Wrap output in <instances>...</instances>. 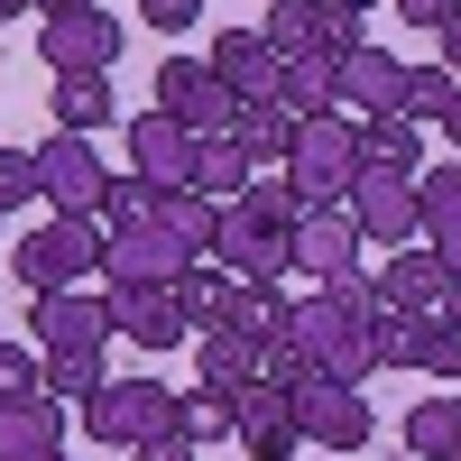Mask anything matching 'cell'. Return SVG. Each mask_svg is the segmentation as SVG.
<instances>
[{
	"instance_id": "6da1fadb",
	"label": "cell",
	"mask_w": 461,
	"mask_h": 461,
	"mask_svg": "<svg viewBox=\"0 0 461 461\" xmlns=\"http://www.w3.org/2000/svg\"><path fill=\"white\" fill-rule=\"evenodd\" d=\"M304 351H314L323 378H378V286L369 277H341V286H314L295 304V323H286Z\"/></svg>"
},
{
	"instance_id": "7a4b0ae2",
	"label": "cell",
	"mask_w": 461,
	"mask_h": 461,
	"mask_svg": "<svg viewBox=\"0 0 461 461\" xmlns=\"http://www.w3.org/2000/svg\"><path fill=\"white\" fill-rule=\"evenodd\" d=\"M102 240H111L102 221H74V212H56V221L19 230V249H10V277H19L28 295H65V286H84L93 267H102Z\"/></svg>"
},
{
	"instance_id": "3957f363",
	"label": "cell",
	"mask_w": 461,
	"mask_h": 461,
	"mask_svg": "<svg viewBox=\"0 0 461 461\" xmlns=\"http://www.w3.org/2000/svg\"><path fill=\"white\" fill-rule=\"evenodd\" d=\"M286 185L304 203H351V185H360V121H341V111L304 121L295 148H286Z\"/></svg>"
},
{
	"instance_id": "277c9868",
	"label": "cell",
	"mask_w": 461,
	"mask_h": 461,
	"mask_svg": "<svg viewBox=\"0 0 461 461\" xmlns=\"http://www.w3.org/2000/svg\"><path fill=\"white\" fill-rule=\"evenodd\" d=\"M84 434L111 443V452L158 443V434H176V388H158V378H111V388L84 397Z\"/></svg>"
},
{
	"instance_id": "5b68a950",
	"label": "cell",
	"mask_w": 461,
	"mask_h": 461,
	"mask_svg": "<svg viewBox=\"0 0 461 461\" xmlns=\"http://www.w3.org/2000/svg\"><path fill=\"white\" fill-rule=\"evenodd\" d=\"M158 111L185 121L194 139H230V130H240V93H230L203 56H167L158 65Z\"/></svg>"
},
{
	"instance_id": "8992f818",
	"label": "cell",
	"mask_w": 461,
	"mask_h": 461,
	"mask_svg": "<svg viewBox=\"0 0 461 461\" xmlns=\"http://www.w3.org/2000/svg\"><path fill=\"white\" fill-rule=\"evenodd\" d=\"M295 397V425H304V443L314 452H360L369 434H378V415H369V397L351 388V378H304V388H286Z\"/></svg>"
},
{
	"instance_id": "52a82bcc",
	"label": "cell",
	"mask_w": 461,
	"mask_h": 461,
	"mask_svg": "<svg viewBox=\"0 0 461 461\" xmlns=\"http://www.w3.org/2000/svg\"><path fill=\"white\" fill-rule=\"evenodd\" d=\"M360 221V240H388V249H425V203H415V176H388V167H369L360 158V185H351V203H341Z\"/></svg>"
},
{
	"instance_id": "ba28073f",
	"label": "cell",
	"mask_w": 461,
	"mask_h": 461,
	"mask_svg": "<svg viewBox=\"0 0 461 461\" xmlns=\"http://www.w3.org/2000/svg\"><path fill=\"white\" fill-rule=\"evenodd\" d=\"M185 267H203V258L185 249V240H176V230H167L158 212H148V221H130V230H111V240H102V277H111V286H176Z\"/></svg>"
},
{
	"instance_id": "9c48e42d",
	"label": "cell",
	"mask_w": 461,
	"mask_h": 461,
	"mask_svg": "<svg viewBox=\"0 0 461 461\" xmlns=\"http://www.w3.org/2000/svg\"><path fill=\"white\" fill-rule=\"evenodd\" d=\"M212 267H230V277L267 286V277H286V267H295V230L258 221L249 203H221V230H212Z\"/></svg>"
},
{
	"instance_id": "30bf717a",
	"label": "cell",
	"mask_w": 461,
	"mask_h": 461,
	"mask_svg": "<svg viewBox=\"0 0 461 461\" xmlns=\"http://www.w3.org/2000/svg\"><path fill=\"white\" fill-rule=\"evenodd\" d=\"M37 56H47V74H111L121 19H111L102 0H84V10H65V19H37Z\"/></svg>"
},
{
	"instance_id": "8fae6325",
	"label": "cell",
	"mask_w": 461,
	"mask_h": 461,
	"mask_svg": "<svg viewBox=\"0 0 461 461\" xmlns=\"http://www.w3.org/2000/svg\"><path fill=\"white\" fill-rule=\"evenodd\" d=\"M37 176H47V203L74 212V221H102V194H111V167L93 158V139L56 130L47 148H37Z\"/></svg>"
},
{
	"instance_id": "7c38bea8",
	"label": "cell",
	"mask_w": 461,
	"mask_h": 461,
	"mask_svg": "<svg viewBox=\"0 0 461 461\" xmlns=\"http://www.w3.org/2000/svg\"><path fill=\"white\" fill-rule=\"evenodd\" d=\"M230 434H240L249 461H304V425H295V397L286 388H240L230 397Z\"/></svg>"
},
{
	"instance_id": "4fadbf2b",
	"label": "cell",
	"mask_w": 461,
	"mask_h": 461,
	"mask_svg": "<svg viewBox=\"0 0 461 461\" xmlns=\"http://www.w3.org/2000/svg\"><path fill=\"white\" fill-rule=\"evenodd\" d=\"M28 332H37V351H102L121 323H111V295L65 286V295H37L28 304Z\"/></svg>"
},
{
	"instance_id": "5bb4252c",
	"label": "cell",
	"mask_w": 461,
	"mask_h": 461,
	"mask_svg": "<svg viewBox=\"0 0 461 461\" xmlns=\"http://www.w3.org/2000/svg\"><path fill=\"white\" fill-rule=\"evenodd\" d=\"M295 267H304L314 286L360 277V221L341 212V203H304V221H295Z\"/></svg>"
},
{
	"instance_id": "9a60e30c",
	"label": "cell",
	"mask_w": 461,
	"mask_h": 461,
	"mask_svg": "<svg viewBox=\"0 0 461 461\" xmlns=\"http://www.w3.org/2000/svg\"><path fill=\"white\" fill-rule=\"evenodd\" d=\"M397 314H461V277L434 249H388V277H369Z\"/></svg>"
},
{
	"instance_id": "2e32d148",
	"label": "cell",
	"mask_w": 461,
	"mask_h": 461,
	"mask_svg": "<svg viewBox=\"0 0 461 461\" xmlns=\"http://www.w3.org/2000/svg\"><path fill=\"white\" fill-rule=\"evenodd\" d=\"M203 65H212L240 102H277V74H286V65H277V47H267V28H221Z\"/></svg>"
},
{
	"instance_id": "e0dca14e",
	"label": "cell",
	"mask_w": 461,
	"mask_h": 461,
	"mask_svg": "<svg viewBox=\"0 0 461 461\" xmlns=\"http://www.w3.org/2000/svg\"><path fill=\"white\" fill-rule=\"evenodd\" d=\"M111 323H121L139 351H176L185 332V304H176V286H111Z\"/></svg>"
},
{
	"instance_id": "ac0fdd59",
	"label": "cell",
	"mask_w": 461,
	"mask_h": 461,
	"mask_svg": "<svg viewBox=\"0 0 461 461\" xmlns=\"http://www.w3.org/2000/svg\"><path fill=\"white\" fill-rule=\"evenodd\" d=\"M194 130H185V121H167V111H139V121H130V167L139 176H158V185H194Z\"/></svg>"
},
{
	"instance_id": "d6986e66",
	"label": "cell",
	"mask_w": 461,
	"mask_h": 461,
	"mask_svg": "<svg viewBox=\"0 0 461 461\" xmlns=\"http://www.w3.org/2000/svg\"><path fill=\"white\" fill-rule=\"evenodd\" d=\"M267 47H277V65H304V56H332L341 65V56H351L323 0H286V10H267Z\"/></svg>"
},
{
	"instance_id": "ffe728a7",
	"label": "cell",
	"mask_w": 461,
	"mask_h": 461,
	"mask_svg": "<svg viewBox=\"0 0 461 461\" xmlns=\"http://www.w3.org/2000/svg\"><path fill=\"white\" fill-rule=\"evenodd\" d=\"M341 102L369 111V121H397V102H406V65L388 47H351L341 56Z\"/></svg>"
},
{
	"instance_id": "44dd1931",
	"label": "cell",
	"mask_w": 461,
	"mask_h": 461,
	"mask_svg": "<svg viewBox=\"0 0 461 461\" xmlns=\"http://www.w3.org/2000/svg\"><path fill=\"white\" fill-rule=\"evenodd\" d=\"M56 452H65V406L56 397L0 406V461H56Z\"/></svg>"
},
{
	"instance_id": "7402d4cb",
	"label": "cell",
	"mask_w": 461,
	"mask_h": 461,
	"mask_svg": "<svg viewBox=\"0 0 461 461\" xmlns=\"http://www.w3.org/2000/svg\"><path fill=\"white\" fill-rule=\"evenodd\" d=\"M47 111H56V130H74V139H102L121 102H111V74H56Z\"/></svg>"
},
{
	"instance_id": "603a6c76",
	"label": "cell",
	"mask_w": 461,
	"mask_h": 461,
	"mask_svg": "<svg viewBox=\"0 0 461 461\" xmlns=\"http://www.w3.org/2000/svg\"><path fill=\"white\" fill-rule=\"evenodd\" d=\"M258 378H267V341H249V332H203V388L240 397V388H258Z\"/></svg>"
},
{
	"instance_id": "cb8c5ba5",
	"label": "cell",
	"mask_w": 461,
	"mask_h": 461,
	"mask_svg": "<svg viewBox=\"0 0 461 461\" xmlns=\"http://www.w3.org/2000/svg\"><path fill=\"white\" fill-rule=\"evenodd\" d=\"M249 185H258V158H249L240 139H203V148H194V194H212V203H240Z\"/></svg>"
},
{
	"instance_id": "d4e9b609",
	"label": "cell",
	"mask_w": 461,
	"mask_h": 461,
	"mask_svg": "<svg viewBox=\"0 0 461 461\" xmlns=\"http://www.w3.org/2000/svg\"><path fill=\"white\" fill-rule=\"evenodd\" d=\"M406 452L415 461H461V397H415L406 406Z\"/></svg>"
},
{
	"instance_id": "484cf974",
	"label": "cell",
	"mask_w": 461,
	"mask_h": 461,
	"mask_svg": "<svg viewBox=\"0 0 461 461\" xmlns=\"http://www.w3.org/2000/svg\"><path fill=\"white\" fill-rule=\"evenodd\" d=\"M230 295H240V277L212 267V258L176 277V304H185V323H194V332H221V323H230Z\"/></svg>"
},
{
	"instance_id": "4316f807",
	"label": "cell",
	"mask_w": 461,
	"mask_h": 461,
	"mask_svg": "<svg viewBox=\"0 0 461 461\" xmlns=\"http://www.w3.org/2000/svg\"><path fill=\"white\" fill-rule=\"evenodd\" d=\"M277 102L295 111V121H323V111H341V65L332 56H304L277 74Z\"/></svg>"
},
{
	"instance_id": "83f0119b",
	"label": "cell",
	"mask_w": 461,
	"mask_h": 461,
	"mask_svg": "<svg viewBox=\"0 0 461 461\" xmlns=\"http://www.w3.org/2000/svg\"><path fill=\"white\" fill-rule=\"evenodd\" d=\"M295 130H304V121H295L286 102H240V130H230V139H240V148H249L258 167H286V148H295Z\"/></svg>"
},
{
	"instance_id": "f1b7e54d",
	"label": "cell",
	"mask_w": 461,
	"mask_h": 461,
	"mask_svg": "<svg viewBox=\"0 0 461 461\" xmlns=\"http://www.w3.org/2000/svg\"><path fill=\"white\" fill-rule=\"evenodd\" d=\"M360 158L388 167V176H425V130H415V121H369L360 130Z\"/></svg>"
},
{
	"instance_id": "f546056e",
	"label": "cell",
	"mask_w": 461,
	"mask_h": 461,
	"mask_svg": "<svg viewBox=\"0 0 461 461\" xmlns=\"http://www.w3.org/2000/svg\"><path fill=\"white\" fill-rule=\"evenodd\" d=\"M406 369L461 378V314H415V351H406Z\"/></svg>"
},
{
	"instance_id": "4dcf8cb0",
	"label": "cell",
	"mask_w": 461,
	"mask_h": 461,
	"mask_svg": "<svg viewBox=\"0 0 461 461\" xmlns=\"http://www.w3.org/2000/svg\"><path fill=\"white\" fill-rule=\"evenodd\" d=\"M452 93H461V74H443V65H406V102H397V121H443L452 111Z\"/></svg>"
},
{
	"instance_id": "1f68e13d",
	"label": "cell",
	"mask_w": 461,
	"mask_h": 461,
	"mask_svg": "<svg viewBox=\"0 0 461 461\" xmlns=\"http://www.w3.org/2000/svg\"><path fill=\"white\" fill-rule=\"evenodd\" d=\"M158 194H167L158 176L121 167V176H111V194H102V230H130V221H148V212H158Z\"/></svg>"
},
{
	"instance_id": "d6a6232c",
	"label": "cell",
	"mask_w": 461,
	"mask_h": 461,
	"mask_svg": "<svg viewBox=\"0 0 461 461\" xmlns=\"http://www.w3.org/2000/svg\"><path fill=\"white\" fill-rule=\"evenodd\" d=\"M176 434L185 443H221L230 434V397L221 388H176Z\"/></svg>"
},
{
	"instance_id": "836d02e7",
	"label": "cell",
	"mask_w": 461,
	"mask_h": 461,
	"mask_svg": "<svg viewBox=\"0 0 461 461\" xmlns=\"http://www.w3.org/2000/svg\"><path fill=\"white\" fill-rule=\"evenodd\" d=\"M93 388H111V378H102V351H47V397H56V406H65V397L84 406Z\"/></svg>"
},
{
	"instance_id": "e575fe53",
	"label": "cell",
	"mask_w": 461,
	"mask_h": 461,
	"mask_svg": "<svg viewBox=\"0 0 461 461\" xmlns=\"http://www.w3.org/2000/svg\"><path fill=\"white\" fill-rule=\"evenodd\" d=\"M47 203V176H37V148H0V221Z\"/></svg>"
},
{
	"instance_id": "d590c367",
	"label": "cell",
	"mask_w": 461,
	"mask_h": 461,
	"mask_svg": "<svg viewBox=\"0 0 461 461\" xmlns=\"http://www.w3.org/2000/svg\"><path fill=\"white\" fill-rule=\"evenodd\" d=\"M415 203H425V240H434V230H452V221H461V158L415 176Z\"/></svg>"
},
{
	"instance_id": "8d00e7d4",
	"label": "cell",
	"mask_w": 461,
	"mask_h": 461,
	"mask_svg": "<svg viewBox=\"0 0 461 461\" xmlns=\"http://www.w3.org/2000/svg\"><path fill=\"white\" fill-rule=\"evenodd\" d=\"M28 397H47V351L0 341V406H28Z\"/></svg>"
},
{
	"instance_id": "74e56055",
	"label": "cell",
	"mask_w": 461,
	"mask_h": 461,
	"mask_svg": "<svg viewBox=\"0 0 461 461\" xmlns=\"http://www.w3.org/2000/svg\"><path fill=\"white\" fill-rule=\"evenodd\" d=\"M406 351H415V314H397L378 295V369H406Z\"/></svg>"
},
{
	"instance_id": "f35d334b",
	"label": "cell",
	"mask_w": 461,
	"mask_h": 461,
	"mask_svg": "<svg viewBox=\"0 0 461 461\" xmlns=\"http://www.w3.org/2000/svg\"><path fill=\"white\" fill-rule=\"evenodd\" d=\"M139 19L158 28V37H185V28L203 19V0H139Z\"/></svg>"
},
{
	"instance_id": "ab89813d",
	"label": "cell",
	"mask_w": 461,
	"mask_h": 461,
	"mask_svg": "<svg viewBox=\"0 0 461 461\" xmlns=\"http://www.w3.org/2000/svg\"><path fill=\"white\" fill-rule=\"evenodd\" d=\"M332 28H341V47H369V0H323Z\"/></svg>"
},
{
	"instance_id": "60d3db41",
	"label": "cell",
	"mask_w": 461,
	"mask_h": 461,
	"mask_svg": "<svg viewBox=\"0 0 461 461\" xmlns=\"http://www.w3.org/2000/svg\"><path fill=\"white\" fill-rule=\"evenodd\" d=\"M452 10H461V0H397V19H415V28H443Z\"/></svg>"
},
{
	"instance_id": "b9f144b4",
	"label": "cell",
	"mask_w": 461,
	"mask_h": 461,
	"mask_svg": "<svg viewBox=\"0 0 461 461\" xmlns=\"http://www.w3.org/2000/svg\"><path fill=\"white\" fill-rule=\"evenodd\" d=\"M203 443H185V434H158V443H139V461H194Z\"/></svg>"
},
{
	"instance_id": "7bdbcfd3",
	"label": "cell",
	"mask_w": 461,
	"mask_h": 461,
	"mask_svg": "<svg viewBox=\"0 0 461 461\" xmlns=\"http://www.w3.org/2000/svg\"><path fill=\"white\" fill-rule=\"evenodd\" d=\"M434 47H443V56H434V65H443V74H461V10H452V19H443V28H434Z\"/></svg>"
},
{
	"instance_id": "ee69618b",
	"label": "cell",
	"mask_w": 461,
	"mask_h": 461,
	"mask_svg": "<svg viewBox=\"0 0 461 461\" xmlns=\"http://www.w3.org/2000/svg\"><path fill=\"white\" fill-rule=\"evenodd\" d=\"M425 249H434V258L452 267V277H461V221H452V230H434V240H425Z\"/></svg>"
},
{
	"instance_id": "f6af8a7d",
	"label": "cell",
	"mask_w": 461,
	"mask_h": 461,
	"mask_svg": "<svg viewBox=\"0 0 461 461\" xmlns=\"http://www.w3.org/2000/svg\"><path fill=\"white\" fill-rule=\"evenodd\" d=\"M28 10H37V19H65V10H84V0H28Z\"/></svg>"
},
{
	"instance_id": "bcb514c9",
	"label": "cell",
	"mask_w": 461,
	"mask_h": 461,
	"mask_svg": "<svg viewBox=\"0 0 461 461\" xmlns=\"http://www.w3.org/2000/svg\"><path fill=\"white\" fill-rule=\"evenodd\" d=\"M443 139H452V148H461V93H452V111H443Z\"/></svg>"
},
{
	"instance_id": "7dc6e473",
	"label": "cell",
	"mask_w": 461,
	"mask_h": 461,
	"mask_svg": "<svg viewBox=\"0 0 461 461\" xmlns=\"http://www.w3.org/2000/svg\"><path fill=\"white\" fill-rule=\"evenodd\" d=\"M19 10H28V0H0V19H19Z\"/></svg>"
},
{
	"instance_id": "c3c4849f",
	"label": "cell",
	"mask_w": 461,
	"mask_h": 461,
	"mask_svg": "<svg viewBox=\"0 0 461 461\" xmlns=\"http://www.w3.org/2000/svg\"><path fill=\"white\" fill-rule=\"evenodd\" d=\"M267 10H286V0H267Z\"/></svg>"
},
{
	"instance_id": "681fc988",
	"label": "cell",
	"mask_w": 461,
	"mask_h": 461,
	"mask_svg": "<svg viewBox=\"0 0 461 461\" xmlns=\"http://www.w3.org/2000/svg\"><path fill=\"white\" fill-rule=\"evenodd\" d=\"M406 461H415V452H406Z\"/></svg>"
},
{
	"instance_id": "f907efd6",
	"label": "cell",
	"mask_w": 461,
	"mask_h": 461,
	"mask_svg": "<svg viewBox=\"0 0 461 461\" xmlns=\"http://www.w3.org/2000/svg\"><path fill=\"white\" fill-rule=\"evenodd\" d=\"M56 461H65V452H56Z\"/></svg>"
}]
</instances>
